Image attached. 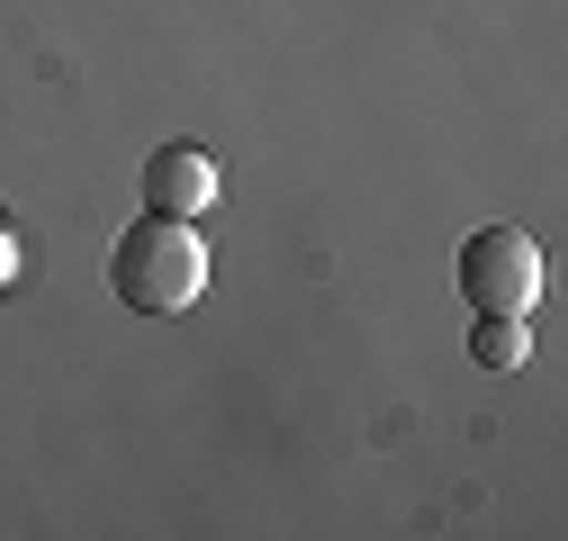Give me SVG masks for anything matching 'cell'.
<instances>
[{
	"label": "cell",
	"mask_w": 568,
	"mask_h": 541,
	"mask_svg": "<svg viewBox=\"0 0 568 541\" xmlns=\"http://www.w3.org/2000/svg\"><path fill=\"white\" fill-rule=\"evenodd\" d=\"M10 270H19V253H10V235H0V289H10Z\"/></svg>",
	"instance_id": "obj_5"
},
{
	"label": "cell",
	"mask_w": 568,
	"mask_h": 541,
	"mask_svg": "<svg viewBox=\"0 0 568 541\" xmlns=\"http://www.w3.org/2000/svg\"><path fill=\"white\" fill-rule=\"evenodd\" d=\"M524 353H532L524 316H478V325H469V361H478V370H524Z\"/></svg>",
	"instance_id": "obj_4"
},
{
	"label": "cell",
	"mask_w": 568,
	"mask_h": 541,
	"mask_svg": "<svg viewBox=\"0 0 568 541\" xmlns=\"http://www.w3.org/2000/svg\"><path fill=\"white\" fill-rule=\"evenodd\" d=\"M460 298L478 316H524L541 298V244L524 226H478L460 244Z\"/></svg>",
	"instance_id": "obj_2"
},
{
	"label": "cell",
	"mask_w": 568,
	"mask_h": 541,
	"mask_svg": "<svg viewBox=\"0 0 568 541\" xmlns=\"http://www.w3.org/2000/svg\"><path fill=\"white\" fill-rule=\"evenodd\" d=\"M207 198H217V163H207L199 145H154V163H145V208L199 217Z\"/></svg>",
	"instance_id": "obj_3"
},
{
	"label": "cell",
	"mask_w": 568,
	"mask_h": 541,
	"mask_svg": "<svg viewBox=\"0 0 568 541\" xmlns=\"http://www.w3.org/2000/svg\"><path fill=\"white\" fill-rule=\"evenodd\" d=\"M109 289H118V307H135V316H181V307H199V289H207V244L190 235V217L145 208V217L109 244Z\"/></svg>",
	"instance_id": "obj_1"
}]
</instances>
